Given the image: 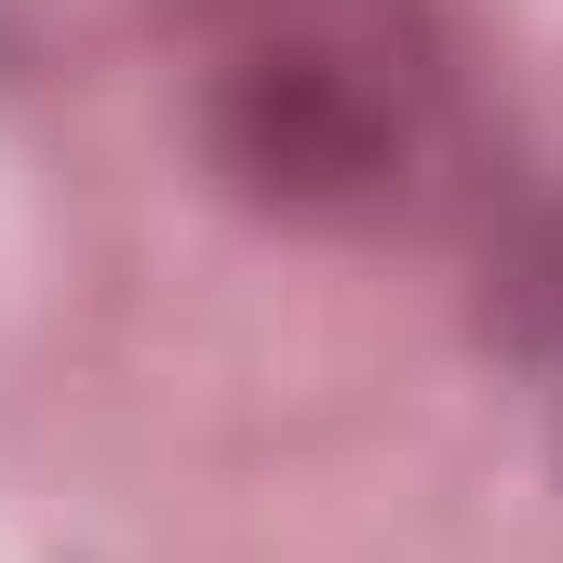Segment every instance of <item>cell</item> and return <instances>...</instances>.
Listing matches in <instances>:
<instances>
[{
    "label": "cell",
    "mask_w": 563,
    "mask_h": 563,
    "mask_svg": "<svg viewBox=\"0 0 563 563\" xmlns=\"http://www.w3.org/2000/svg\"><path fill=\"white\" fill-rule=\"evenodd\" d=\"M188 108L268 216H389L443 148V27L430 0H201Z\"/></svg>",
    "instance_id": "6da1fadb"
}]
</instances>
